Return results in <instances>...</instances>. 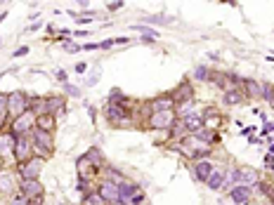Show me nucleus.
Masks as SVG:
<instances>
[{
  "label": "nucleus",
  "instance_id": "58836bf2",
  "mask_svg": "<svg viewBox=\"0 0 274 205\" xmlns=\"http://www.w3.org/2000/svg\"><path fill=\"white\" fill-rule=\"evenodd\" d=\"M73 71H76V73H85V71H88V64H85V62L76 64V66H73Z\"/></svg>",
  "mask_w": 274,
  "mask_h": 205
},
{
  "label": "nucleus",
  "instance_id": "393cba45",
  "mask_svg": "<svg viewBox=\"0 0 274 205\" xmlns=\"http://www.w3.org/2000/svg\"><path fill=\"white\" fill-rule=\"evenodd\" d=\"M222 102H225L227 106H237V104H241V102H244V95H241L239 90H229V92H225V95H222Z\"/></svg>",
  "mask_w": 274,
  "mask_h": 205
},
{
  "label": "nucleus",
  "instance_id": "ea45409f",
  "mask_svg": "<svg viewBox=\"0 0 274 205\" xmlns=\"http://www.w3.org/2000/svg\"><path fill=\"white\" fill-rule=\"evenodd\" d=\"M121 7H123V2H121V0H119V2H109V5H107L109 12H116V9H121Z\"/></svg>",
  "mask_w": 274,
  "mask_h": 205
},
{
  "label": "nucleus",
  "instance_id": "aec40b11",
  "mask_svg": "<svg viewBox=\"0 0 274 205\" xmlns=\"http://www.w3.org/2000/svg\"><path fill=\"white\" fill-rule=\"evenodd\" d=\"M182 125H184L187 132H199L201 127H206V125H203V118L199 116V113H192V116L182 118Z\"/></svg>",
  "mask_w": 274,
  "mask_h": 205
},
{
  "label": "nucleus",
  "instance_id": "2eb2a0df",
  "mask_svg": "<svg viewBox=\"0 0 274 205\" xmlns=\"http://www.w3.org/2000/svg\"><path fill=\"white\" fill-rule=\"evenodd\" d=\"M210 83H215V85H218L220 90H225V92H229V90H237V83L232 81V76H229V73H213Z\"/></svg>",
  "mask_w": 274,
  "mask_h": 205
},
{
  "label": "nucleus",
  "instance_id": "f704fd0d",
  "mask_svg": "<svg viewBox=\"0 0 274 205\" xmlns=\"http://www.w3.org/2000/svg\"><path fill=\"white\" fill-rule=\"evenodd\" d=\"M64 92H66V95H71V97H78V95H81V90L73 88L71 83H64Z\"/></svg>",
  "mask_w": 274,
  "mask_h": 205
},
{
  "label": "nucleus",
  "instance_id": "0eeeda50",
  "mask_svg": "<svg viewBox=\"0 0 274 205\" xmlns=\"http://www.w3.org/2000/svg\"><path fill=\"white\" fill-rule=\"evenodd\" d=\"M19 191H21V196L28 198V201H40L43 198V184L38 182V179H21L19 182Z\"/></svg>",
  "mask_w": 274,
  "mask_h": 205
},
{
  "label": "nucleus",
  "instance_id": "37998d69",
  "mask_svg": "<svg viewBox=\"0 0 274 205\" xmlns=\"http://www.w3.org/2000/svg\"><path fill=\"white\" fill-rule=\"evenodd\" d=\"M97 78H100V71H95L90 78H88V85H95V83H97Z\"/></svg>",
  "mask_w": 274,
  "mask_h": 205
},
{
  "label": "nucleus",
  "instance_id": "c9c22d12",
  "mask_svg": "<svg viewBox=\"0 0 274 205\" xmlns=\"http://www.w3.org/2000/svg\"><path fill=\"white\" fill-rule=\"evenodd\" d=\"M130 203H133V205H142V203H144V194H142V191H137L135 196L130 198Z\"/></svg>",
  "mask_w": 274,
  "mask_h": 205
},
{
  "label": "nucleus",
  "instance_id": "39448f33",
  "mask_svg": "<svg viewBox=\"0 0 274 205\" xmlns=\"http://www.w3.org/2000/svg\"><path fill=\"white\" fill-rule=\"evenodd\" d=\"M33 127H36V113H33V111H26V113H21L19 118L12 120V130H9V132L19 137V134H31Z\"/></svg>",
  "mask_w": 274,
  "mask_h": 205
},
{
  "label": "nucleus",
  "instance_id": "6e6552de",
  "mask_svg": "<svg viewBox=\"0 0 274 205\" xmlns=\"http://www.w3.org/2000/svg\"><path fill=\"white\" fill-rule=\"evenodd\" d=\"M40 170H43V158H36V156H33L31 161L19 163V165H17V175L21 179H38Z\"/></svg>",
  "mask_w": 274,
  "mask_h": 205
},
{
  "label": "nucleus",
  "instance_id": "79ce46f5",
  "mask_svg": "<svg viewBox=\"0 0 274 205\" xmlns=\"http://www.w3.org/2000/svg\"><path fill=\"white\" fill-rule=\"evenodd\" d=\"M114 43H116V40H102V43H100V50H109Z\"/></svg>",
  "mask_w": 274,
  "mask_h": 205
},
{
  "label": "nucleus",
  "instance_id": "72a5a7b5",
  "mask_svg": "<svg viewBox=\"0 0 274 205\" xmlns=\"http://www.w3.org/2000/svg\"><path fill=\"white\" fill-rule=\"evenodd\" d=\"M78 191H83L85 196L92 194V191H90V182H88V179H78Z\"/></svg>",
  "mask_w": 274,
  "mask_h": 205
},
{
  "label": "nucleus",
  "instance_id": "b1692460",
  "mask_svg": "<svg viewBox=\"0 0 274 205\" xmlns=\"http://www.w3.org/2000/svg\"><path fill=\"white\" fill-rule=\"evenodd\" d=\"M64 102L66 99L64 97H50V99H45V113H55V111H64Z\"/></svg>",
  "mask_w": 274,
  "mask_h": 205
},
{
  "label": "nucleus",
  "instance_id": "ddd939ff",
  "mask_svg": "<svg viewBox=\"0 0 274 205\" xmlns=\"http://www.w3.org/2000/svg\"><path fill=\"white\" fill-rule=\"evenodd\" d=\"M173 99H175V104H182V102H192L194 99V88H192V83H180V88L173 92Z\"/></svg>",
  "mask_w": 274,
  "mask_h": 205
},
{
  "label": "nucleus",
  "instance_id": "a878e982",
  "mask_svg": "<svg viewBox=\"0 0 274 205\" xmlns=\"http://www.w3.org/2000/svg\"><path fill=\"white\" fill-rule=\"evenodd\" d=\"M85 156H88V161H90L97 170H100V168H107V163H104V156H102L100 149H90V151L85 153Z\"/></svg>",
  "mask_w": 274,
  "mask_h": 205
},
{
  "label": "nucleus",
  "instance_id": "de8ad7c7",
  "mask_svg": "<svg viewBox=\"0 0 274 205\" xmlns=\"http://www.w3.org/2000/svg\"><path fill=\"white\" fill-rule=\"evenodd\" d=\"M111 205H123V203H111Z\"/></svg>",
  "mask_w": 274,
  "mask_h": 205
},
{
  "label": "nucleus",
  "instance_id": "412c9836",
  "mask_svg": "<svg viewBox=\"0 0 274 205\" xmlns=\"http://www.w3.org/2000/svg\"><path fill=\"white\" fill-rule=\"evenodd\" d=\"M210 172H213V165L208 161H199L194 165V177L199 179V182H206L210 177Z\"/></svg>",
  "mask_w": 274,
  "mask_h": 205
},
{
  "label": "nucleus",
  "instance_id": "a211bd4d",
  "mask_svg": "<svg viewBox=\"0 0 274 205\" xmlns=\"http://www.w3.org/2000/svg\"><path fill=\"white\" fill-rule=\"evenodd\" d=\"M194 137H196L201 144H215V142H220V134L215 132L213 127H201L199 132H194Z\"/></svg>",
  "mask_w": 274,
  "mask_h": 205
},
{
  "label": "nucleus",
  "instance_id": "a18cd8bd",
  "mask_svg": "<svg viewBox=\"0 0 274 205\" xmlns=\"http://www.w3.org/2000/svg\"><path fill=\"white\" fill-rule=\"evenodd\" d=\"M40 26H43V24H33V26H28V28H26V33H31V31H38Z\"/></svg>",
  "mask_w": 274,
  "mask_h": 205
},
{
  "label": "nucleus",
  "instance_id": "e433bc0d",
  "mask_svg": "<svg viewBox=\"0 0 274 205\" xmlns=\"http://www.w3.org/2000/svg\"><path fill=\"white\" fill-rule=\"evenodd\" d=\"M265 168L267 170L274 168V153H267V156H265Z\"/></svg>",
  "mask_w": 274,
  "mask_h": 205
},
{
  "label": "nucleus",
  "instance_id": "4c0bfd02",
  "mask_svg": "<svg viewBox=\"0 0 274 205\" xmlns=\"http://www.w3.org/2000/svg\"><path fill=\"white\" fill-rule=\"evenodd\" d=\"M12 205H31V201H28V198H24V196H17L14 201H12Z\"/></svg>",
  "mask_w": 274,
  "mask_h": 205
},
{
  "label": "nucleus",
  "instance_id": "4be33fe9",
  "mask_svg": "<svg viewBox=\"0 0 274 205\" xmlns=\"http://www.w3.org/2000/svg\"><path fill=\"white\" fill-rule=\"evenodd\" d=\"M36 127L43 130V132H52V130H55V116H50V113L36 116Z\"/></svg>",
  "mask_w": 274,
  "mask_h": 205
},
{
  "label": "nucleus",
  "instance_id": "bb28decb",
  "mask_svg": "<svg viewBox=\"0 0 274 205\" xmlns=\"http://www.w3.org/2000/svg\"><path fill=\"white\" fill-rule=\"evenodd\" d=\"M210 78H213V71H210L208 66H196V69H194V81L210 83Z\"/></svg>",
  "mask_w": 274,
  "mask_h": 205
},
{
  "label": "nucleus",
  "instance_id": "473e14b6",
  "mask_svg": "<svg viewBox=\"0 0 274 205\" xmlns=\"http://www.w3.org/2000/svg\"><path fill=\"white\" fill-rule=\"evenodd\" d=\"M5 116H7V95L0 92V123L5 120Z\"/></svg>",
  "mask_w": 274,
  "mask_h": 205
},
{
  "label": "nucleus",
  "instance_id": "2f4dec72",
  "mask_svg": "<svg viewBox=\"0 0 274 205\" xmlns=\"http://www.w3.org/2000/svg\"><path fill=\"white\" fill-rule=\"evenodd\" d=\"M260 85H263V97L274 106V85H270V83H260Z\"/></svg>",
  "mask_w": 274,
  "mask_h": 205
},
{
  "label": "nucleus",
  "instance_id": "f8f14e48",
  "mask_svg": "<svg viewBox=\"0 0 274 205\" xmlns=\"http://www.w3.org/2000/svg\"><path fill=\"white\" fill-rule=\"evenodd\" d=\"M14 144H17V134L0 132V158H5L7 153H14Z\"/></svg>",
  "mask_w": 274,
  "mask_h": 205
},
{
  "label": "nucleus",
  "instance_id": "9b49d317",
  "mask_svg": "<svg viewBox=\"0 0 274 205\" xmlns=\"http://www.w3.org/2000/svg\"><path fill=\"white\" fill-rule=\"evenodd\" d=\"M173 106H175L173 95H161V97H156L154 102H149L151 113H156V111H173Z\"/></svg>",
  "mask_w": 274,
  "mask_h": 205
},
{
  "label": "nucleus",
  "instance_id": "09e8293b",
  "mask_svg": "<svg viewBox=\"0 0 274 205\" xmlns=\"http://www.w3.org/2000/svg\"><path fill=\"white\" fill-rule=\"evenodd\" d=\"M0 168H2V158H0Z\"/></svg>",
  "mask_w": 274,
  "mask_h": 205
},
{
  "label": "nucleus",
  "instance_id": "20e7f679",
  "mask_svg": "<svg viewBox=\"0 0 274 205\" xmlns=\"http://www.w3.org/2000/svg\"><path fill=\"white\" fill-rule=\"evenodd\" d=\"M104 116L111 125H128L130 120V111L121 104H114V102H107V108H104Z\"/></svg>",
  "mask_w": 274,
  "mask_h": 205
},
{
  "label": "nucleus",
  "instance_id": "7ed1b4c3",
  "mask_svg": "<svg viewBox=\"0 0 274 205\" xmlns=\"http://www.w3.org/2000/svg\"><path fill=\"white\" fill-rule=\"evenodd\" d=\"M12 156H14V161L17 163H26V161L33 158V142H31V134H19Z\"/></svg>",
  "mask_w": 274,
  "mask_h": 205
},
{
  "label": "nucleus",
  "instance_id": "dca6fc26",
  "mask_svg": "<svg viewBox=\"0 0 274 205\" xmlns=\"http://www.w3.org/2000/svg\"><path fill=\"white\" fill-rule=\"evenodd\" d=\"M225 179H227V172L222 168H213V172H210V177L206 179V184H208L213 191H218L222 184H225Z\"/></svg>",
  "mask_w": 274,
  "mask_h": 205
},
{
  "label": "nucleus",
  "instance_id": "7c9ffc66",
  "mask_svg": "<svg viewBox=\"0 0 274 205\" xmlns=\"http://www.w3.org/2000/svg\"><path fill=\"white\" fill-rule=\"evenodd\" d=\"M83 205H107V203L102 201V196L97 194V191H92V194H88V196H83Z\"/></svg>",
  "mask_w": 274,
  "mask_h": 205
},
{
  "label": "nucleus",
  "instance_id": "cd10ccee",
  "mask_svg": "<svg viewBox=\"0 0 274 205\" xmlns=\"http://www.w3.org/2000/svg\"><path fill=\"white\" fill-rule=\"evenodd\" d=\"M244 85H246V92L251 95V97H263V85L256 81H244Z\"/></svg>",
  "mask_w": 274,
  "mask_h": 205
},
{
  "label": "nucleus",
  "instance_id": "6ab92c4d",
  "mask_svg": "<svg viewBox=\"0 0 274 205\" xmlns=\"http://www.w3.org/2000/svg\"><path fill=\"white\" fill-rule=\"evenodd\" d=\"M0 191L7 194V196H12L17 191V182H14V177L9 172H0Z\"/></svg>",
  "mask_w": 274,
  "mask_h": 205
},
{
  "label": "nucleus",
  "instance_id": "f257e3e1",
  "mask_svg": "<svg viewBox=\"0 0 274 205\" xmlns=\"http://www.w3.org/2000/svg\"><path fill=\"white\" fill-rule=\"evenodd\" d=\"M31 142H33V156H36V158H43V156L47 158V156L55 153V142H52V134L50 132H43V130L33 127Z\"/></svg>",
  "mask_w": 274,
  "mask_h": 205
},
{
  "label": "nucleus",
  "instance_id": "49530a36",
  "mask_svg": "<svg viewBox=\"0 0 274 205\" xmlns=\"http://www.w3.org/2000/svg\"><path fill=\"white\" fill-rule=\"evenodd\" d=\"M5 17H7V12H2V14H0V21H5Z\"/></svg>",
  "mask_w": 274,
  "mask_h": 205
},
{
  "label": "nucleus",
  "instance_id": "4468645a",
  "mask_svg": "<svg viewBox=\"0 0 274 205\" xmlns=\"http://www.w3.org/2000/svg\"><path fill=\"white\" fill-rule=\"evenodd\" d=\"M239 182H241V187H253L260 182V175L253 168H239Z\"/></svg>",
  "mask_w": 274,
  "mask_h": 205
},
{
  "label": "nucleus",
  "instance_id": "1a4fd4ad",
  "mask_svg": "<svg viewBox=\"0 0 274 205\" xmlns=\"http://www.w3.org/2000/svg\"><path fill=\"white\" fill-rule=\"evenodd\" d=\"M97 194H100L102 201H104L107 205L119 203V184H114V182H109V179L102 182L100 189H97Z\"/></svg>",
  "mask_w": 274,
  "mask_h": 205
},
{
  "label": "nucleus",
  "instance_id": "f3484780",
  "mask_svg": "<svg viewBox=\"0 0 274 205\" xmlns=\"http://www.w3.org/2000/svg\"><path fill=\"white\" fill-rule=\"evenodd\" d=\"M229 198H232V203H248V198H251V187H232L229 189Z\"/></svg>",
  "mask_w": 274,
  "mask_h": 205
},
{
  "label": "nucleus",
  "instance_id": "5701e85b",
  "mask_svg": "<svg viewBox=\"0 0 274 205\" xmlns=\"http://www.w3.org/2000/svg\"><path fill=\"white\" fill-rule=\"evenodd\" d=\"M194 108H196L194 99H192V102H182V104H175V116H177V120H182V118H187V116H192V113H196Z\"/></svg>",
  "mask_w": 274,
  "mask_h": 205
},
{
  "label": "nucleus",
  "instance_id": "f03ea898",
  "mask_svg": "<svg viewBox=\"0 0 274 205\" xmlns=\"http://www.w3.org/2000/svg\"><path fill=\"white\" fill-rule=\"evenodd\" d=\"M28 111V95H24L21 90H14L7 95V116L19 118L21 113Z\"/></svg>",
  "mask_w": 274,
  "mask_h": 205
},
{
  "label": "nucleus",
  "instance_id": "a19ab883",
  "mask_svg": "<svg viewBox=\"0 0 274 205\" xmlns=\"http://www.w3.org/2000/svg\"><path fill=\"white\" fill-rule=\"evenodd\" d=\"M57 81L62 83V85L66 83V71H64V69H59V71H57Z\"/></svg>",
  "mask_w": 274,
  "mask_h": 205
},
{
  "label": "nucleus",
  "instance_id": "423d86ee",
  "mask_svg": "<svg viewBox=\"0 0 274 205\" xmlns=\"http://www.w3.org/2000/svg\"><path fill=\"white\" fill-rule=\"evenodd\" d=\"M175 123H177L175 111H156L149 116V127H154V130H170Z\"/></svg>",
  "mask_w": 274,
  "mask_h": 205
},
{
  "label": "nucleus",
  "instance_id": "c756f323",
  "mask_svg": "<svg viewBox=\"0 0 274 205\" xmlns=\"http://www.w3.org/2000/svg\"><path fill=\"white\" fill-rule=\"evenodd\" d=\"M107 179H109V182H114V184H121V182H123V172H121V170H116V168H111V165H107Z\"/></svg>",
  "mask_w": 274,
  "mask_h": 205
},
{
  "label": "nucleus",
  "instance_id": "9d476101",
  "mask_svg": "<svg viewBox=\"0 0 274 205\" xmlns=\"http://www.w3.org/2000/svg\"><path fill=\"white\" fill-rule=\"evenodd\" d=\"M76 168H78V177L88 179V182H92V179H95V175H97V168H95V165L88 161V156H81V158L76 161Z\"/></svg>",
  "mask_w": 274,
  "mask_h": 205
},
{
  "label": "nucleus",
  "instance_id": "c85d7f7f",
  "mask_svg": "<svg viewBox=\"0 0 274 205\" xmlns=\"http://www.w3.org/2000/svg\"><path fill=\"white\" fill-rule=\"evenodd\" d=\"M133 31H137V33H142L144 38H151V40H156L158 38V33H156V28H149V26H144V24H135L133 26Z\"/></svg>",
  "mask_w": 274,
  "mask_h": 205
},
{
  "label": "nucleus",
  "instance_id": "c03bdc74",
  "mask_svg": "<svg viewBox=\"0 0 274 205\" xmlns=\"http://www.w3.org/2000/svg\"><path fill=\"white\" fill-rule=\"evenodd\" d=\"M28 52V47L24 45V47H19V50H14V57H21V54H26Z\"/></svg>",
  "mask_w": 274,
  "mask_h": 205
}]
</instances>
